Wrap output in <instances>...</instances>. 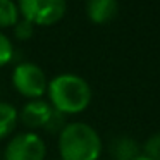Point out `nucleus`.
<instances>
[{"label":"nucleus","instance_id":"obj_7","mask_svg":"<svg viewBox=\"0 0 160 160\" xmlns=\"http://www.w3.org/2000/svg\"><path fill=\"white\" fill-rule=\"evenodd\" d=\"M119 12L117 0H86V16L93 24H108Z\"/></svg>","mask_w":160,"mask_h":160},{"label":"nucleus","instance_id":"obj_10","mask_svg":"<svg viewBox=\"0 0 160 160\" xmlns=\"http://www.w3.org/2000/svg\"><path fill=\"white\" fill-rule=\"evenodd\" d=\"M19 19L21 14L14 0H0V28H14Z\"/></svg>","mask_w":160,"mask_h":160},{"label":"nucleus","instance_id":"obj_2","mask_svg":"<svg viewBox=\"0 0 160 160\" xmlns=\"http://www.w3.org/2000/svg\"><path fill=\"white\" fill-rule=\"evenodd\" d=\"M60 160H98L102 138L86 122H69L59 132Z\"/></svg>","mask_w":160,"mask_h":160},{"label":"nucleus","instance_id":"obj_1","mask_svg":"<svg viewBox=\"0 0 160 160\" xmlns=\"http://www.w3.org/2000/svg\"><path fill=\"white\" fill-rule=\"evenodd\" d=\"M47 95L48 103L64 115L81 114L91 103V86L88 81L71 72L52 78L48 81Z\"/></svg>","mask_w":160,"mask_h":160},{"label":"nucleus","instance_id":"obj_8","mask_svg":"<svg viewBox=\"0 0 160 160\" xmlns=\"http://www.w3.org/2000/svg\"><path fill=\"white\" fill-rule=\"evenodd\" d=\"M110 155L114 160H134L141 155V146L129 136H117L110 143Z\"/></svg>","mask_w":160,"mask_h":160},{"label":"nucleus","instance_id":"obj_12","mask_svg":"<svg viewBox=\"0 0 160 160\" xmlns=\"http://www.w3.org/2000/svg\"><path fill=\"white\" fill-rule=\"evenodd\" d=\"M12 57H14V47H12L11 38L0 31V67L7 66L12 60Z\"/></svg>","mask_w":160,"mask_h":160},{"label":"nucleus","instance_id":"obj_5","mask_svg":"<svg viewBox=\"0 0 160 160\" xmlns=\"http://www.w3.org/2000/svg\"><path fill=\"white\" fill-rule=\"evenodd\" d=\"M47 143L33 131L19 132L5 146L4 160H45Z\"/></svg>","mask_w":160,"mask_h":160},{"label":"nucleus","instance_id":"obj_9","mask_svg":"<svg viewBox=\"0 0 160 160\" xmlns=\"http://www.w3.org/2000/svg\"><path fill=\"white\" fill-rule=\"evenodd\" d=\"M19 122V112L14 105L0 102V139H5L16 129Z\"/></svg>","mask_w":160,"mask_h":160},{"label":"nucleus","instance_id":"obj_16","mask_svg":"<svg viewBox=\"0 0 160 160\" xmlns=\"http://www.w3.org/2000/svg\"><path fill=\"white\" fill-rule=\"evenodd\" d=\"M59 160H60V158H59Z\"/></svg>","mask_w":160,"mask_h":160},{"label":"nucleus","instance_id":"obj_11","mask_svg":"<svg viewBox=\"0 0 160 160\" xmlns=\"http://www.w3.org/2000/svg\"><path fill=\"white\" fill-rule=\"evenodd\" d=\"M141 153L148 157L150 160H160V132H155L141 146Z\"/></svg>","mask_w":160,"mask_h":160},{"label":"nucleus","instance_id":"obj_13","mask_svg":"<svg viewBox=\"0 0 160 160\" xmlns=\"http://www.w3.org/2000/svg\"><path fill=\"white\" fill-rule=\"evenodd\" d=\"M33 35H35V26H33L31 22H28L26 19H22V18L16 22V26H14V36L18 40L26 42V40L33 38Z\"/></svg>","mask_w":160,"mask_h":160},{"label":"nucleus","instance_id":"obj_3","mask_svg":"<svg viewBox=\"0 0 160 160\" xmlns=\"http://www.w3.org/2000/svg\"><path fill=\"white\" fill-rule=\"evenodd\" d=\"M18 9L33 26H53L66 16L67 0H18Z\"/></svg>","mask_w":160,"mask_h":160},{"label":"nucleus","instance_id":"obj_14","mask_svg":"<svg viewBox=\"0 0 160 160\" xmlns=\"http://www.w3.org/2000/svg\"><path fill=\"white\" fill-rule=\"evenodd\" d=\"M64 117H66V115L60 114V112H57L55 108H53V114H52V117H50V121L47 122L45 131H50V132H60V131L64 129V126H66V121H64Z\"/></svg>","mask_w":160,"mask_h":160},{"label":"nucleus","instance_id":"obj_15","mask_svg":"<svg viewBox=\"0 0 160 160\" xmlns=\"http://www.w3.org/2000/svg\"><path fill=\"white\" fill-rule=\"evenodd\" d=\"M134 160H150V158H148V157H145V155L141 153V155H139V157H136Z\"/></svg>","mask_w":160,"mask_h":160},{"label":"nucleus","instance_id":"obj_6","mask_svg":"<svg viewBox=\"0 0 160 160\" xmlns=\"http://www.w3.org/2000/svg\"><path fill=\"white\" fill-rule=\"evenodd\" d=\"M52 114H53L52 105L47 100H43V98H36V100H29L28 103L22 107L19 117H21L22 124H24L26 128L45 129V126H47V122L50 121Z\"/></svg>","mask_w":160,"mask_h":160},{"label":"nucleus","instance_id":"obj_4","mask_svg":"<svg viewBox=\"0 0 160 160\" xmlns=\"http://www.w3.org/2000/svg\"><path fill=\"white\" fill-rule=\"evenodd\" d=\"M12 86L18 93L29 100L43 98L48 88L47 74L40 66L33 62H19L12 71Z\"/></svg>","mask_w":160,"mask_h":160}]
</instances>
